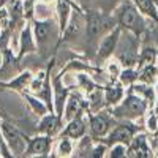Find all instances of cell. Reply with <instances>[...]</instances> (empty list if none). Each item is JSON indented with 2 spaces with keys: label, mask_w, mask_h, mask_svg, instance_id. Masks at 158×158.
I'll use <instances>...</instances> for the list:
<instances>
[{
  "label": "cell",
  "mask_w": 158,
  "mask_h": 158,
  "mask_svg": "<svg viewBox=\"0 0 158 158\" xmlns=\"http://www.w3.org/2000/svg\"><path fill=\"white\" fill-rule=\"evenodd\" d=\"M114 18L117 21V25L122 30L131 32L139 38L147 30V18L138 10L133 0L118 2L114 8Z\"/></svg>",
  "instance_id": "6da1fadb"
},
{
  "label": "cell",
  "mask_w": 158,
  "mask_h": 158,
  "mask_svg": "<svg viewBox=\"0 0 158 158\" xmlns=\"http://www.w3.org/2000/svg\"><path fill=\"white\" fill-rule=\"evenodd\" d=\"M38 52L41 56H51V52L59 44L62 32L59 27L57 19H35L32 22Z\"/></svg>",
  "instance_id": "7a4b0ae2"
},
{
  "label": "cell",
  "mask_w": 158,
  "mask_h": 158,
  "mask_svg": "<svg viewBox=\"0 0 158 158\" xmlns=\"http://www.w3.org/2000/svg\"><path fill=\"white\" fill-rule=\"evenodd\" d=\"M85 21H87V27H85L87 43L89 46H95V51H97V46H98V41L101 40V36L111 32L114 27H117V21L114 15L108 16L97 8L85 10Z\"/></svg>",
  "instance_id": "3957f363"
},
{
  "label": "cell",
  "mask_w": 158,
  "mask_h": 158,
  "mask_svg": "<svg viewBox=\"0 0 158 158\" xmlns=\"http://www.w3.org/2000/svg\"><path fill=\"white\" fill-rule=\"evenodd\" d=\"M150 104L144 100L142 97L136 95L135 92L128 90V94L125 95V98L114 108H109V111L112 112V115L117 120H138L146 115V112L149 111Z\"/></svg>",
  "instance_id": "277c9868"
},
{
  "label": "cell",
  "mask_w": 158,
  "mask_h": 158,
  "mask_svg": "<svg viewBox=\"0 0 158 158\" xmlns=\"http://www.w3.org/2000/svg\"><path fill=\"white\" fill-rule=\"evenodd\" d=\"M139 52H141L139 36H136L135 33H131V32L122 30L117 49L114 52V57L120 62V65L123 68L125 67H136Z\"/></svg>",
  "instance_id": "5b68a950"
},
{
  "label": "cell",
  "mask_w": 158,
  "mask_h": 158,
  "mask_svg": "<svg viewBox=\"0 0 158 158\" xmlns=\"http://www.w3.org/2000/svg\"><path fill=\"white\" fill-rule=\"evenodd\" d=\"M87 118H89L90 135L95 141H100L104 136H108V133L117 125V118L112 115L109 109H101L98 112H87Z\"/></svg>",
  "instance_id": "8992f818"
},
{
  "label": "cell",
  "mask_w": 158,
  "mask_h": 158,
  "mask_svg": "<svg viewBox=\"0 0 158 158\" xmlns=\"http://www.w3.org/2000/svg\"><path fill=\"white\" fill-rule=\"evenodd\" d=\"M141 131V127H138L133 120H120L109 133L108 136H104L103 142H106L108 146H112V144H117V142H122V144H127L130 146L133 138Z\"/></svg>",
  "instance_id": "52a82bcc"
},
{
  "label": "cell",
  "mask_w": 158,
  "mask_h": 158,
  "mask_svg": "<svg viewBox=\"0 0 158 158\" xmlns=\"http://www.w3.org/2000/svg\"><path fill=\"white\" fill-rule=\"evenodd\" d=\"M0 128H2L3 138L10 147V152L13 156H24V152L27 149L29 138H25L18 127H15L10 122H0Z\"/></svg>",
  "instance_id": "ba28073f"
},
{
  "label": "cell",
  "mask_w": 158,
  "mask_h": 158,
  "mask_svg": "<svg viewBox=\"0 0 158 158\" xmlns=\"http://www.w3.org/2000/svg\"><path fill=\"white\" fill-rule=\"evenodd\" d=\"M120 35H122V29L117 25L111 32L101 36V40L98 41V46H97V62H106L108 59L114 56Z\"/></svg>",
  "instance_id": "9c48e42d"
},
{
  "label": "cell",
  "mask_w": 158,
  "mask_h": 158,
  "mask_svg": "<svg viewBox=\"0 0 158 158\" xmlns=\"http://www.w3.org/2000/svg\"><path fill=\"white\" fill-rule=\"evenodd\" d=\"M52 136L36 133L35 136L29 138L27 149L24 152V156H48L52 147Z\"/></svg>",
  "instance_id": "30bf717a"
},
{
  "label": "cell",
  "mask_w": 158,
  "mask_h": 158,
  "mask_svg": "<svg viewBox=\"0 0 158 158\" xmlns=\"http://www.w3.org/2000/svg\"><path fill=\"white\" fill-rule=\"evenodd\" d=\"M63 125H65V122H63V118L59 114L48 112L43 117H40V122H38V127H36V133H43V135L56 138L57 135L62 133Z\"/></svg>",
  "instance_id": "8fae6325"
},
{
  "label": "cell",
  "mask_w": 158,
  "mask_h": 158,
  "mask_svg": "<svg viewBox=\"0 0 158 158\" xmlns=\"http://www.w3.org/2000/svg\"><path fill=\"white\" fill-rule=\"evenodd\" d=\"M84 112H89V101H85L77 94H70L63 111V122L67 123L79 115H84Z\"/></svg>",
  "instance_id": "7c38bea8"
},
{
  "label": "cell",
  "mask_w": 158,
  "mask_h": 158,
  "mask_svg": "<svg viewBox=\"0 0 158 158\" xmlns=\"http://www.w3.org/2000/svg\"><path fill=\"white\" fill-rule=\"evenodd\" d=\"M38 51L36 40L33 33L32 24H25L19 32V48H18V59H22L24 56L33 54Z\"/></svg>",
  "instance_id": "4fadbf2b"
},
{
  "label": "cell",
  "mask_w": 158,
  "mask_h": 158,
  "mask_svg": "<svg viewBox=\"0 0 158 158\" xmlns=\"http://www.w3.org/2000/svg\"><path fill=\"white\" fill-rule=\"evenodd\" d=\"M87 120H89L87 114L73 118V120H70L63 125V130H62L60 135H65V136H68L74 141L84 138L87 135Z\"/></svg>",
  "instance_id": "5bb4252c"
},
{
  "label": "cell",
  "mask_w": 158,
  "mask_h": 158,
  "mask_svg": "<svg viewBox=\"0 0 158 158\" xmlns=\"http://www.w3.org/2000/svg\"><path fill=\"white\" fill-rule=\"evenodd\" d=\"M103 94H104L106 108H114L125 98L127 92H125V85L120 81H112L103 87Z\"/></svg>",
  "instance_id": "9a60e30c"
},
{
  "label": "cell",
  "mask_w": 158,
  "mask_h": 158,
  "mask_svg": "<svg viewBox=\"0 0 158 158\" xmlns=\"http://www.w3.org/2000/svg\"><path fill=\"white\" fill-rule=\"evenodd\" d=\"M32 79H33V73L21 71L18 76L11 77L10 81H0V87L16 90V92H19V94H25V92H29V89H30Z\"/></svg>",
  "instance_id": "2e32d148"
},
{
  "label": "cell",
  "mask_w": 158,
  "mask_h": 158,
  "mask_svg": "<svg viewBox=\"0 0 158 158\" xmlns=\"http://www.w3.org/2000/svg\"><path fill=\"white\" fill-rule=\"evenodd\" d=\"M152 149L149 146V139L144 133H139L133 138L131 144L128 146V156H139V158H146V156H152Z\"/></svg>",
  "instance_id": "e0dca14e"
},
{
  "label": "cell",
  "mask_w": 158,
  "mask_h": 158,
  "mask_svg": "<svg viewBox=\"0 0 158 158\" xmlns=\"http://www.w3.org/2000/svg\"><path fill=\"white\" fill-rule=\"evenodd\" d=\"M73 8H74V5L70 2V0H57V3H56V19L59 22L62 35H63L65 29H67V25H68Z\"/></svg>",
  "instance_id": "ac0fdd59"
},
{
  "label": "cell",
  "mask_w": 158,
  "mask_h": 158,
  "mask_svg": "<svg viewBox=\"0 0 158 158\" xmlns=\"http://www.w3.org/2000/svg\"><path fill=\"white\" fill-rule=\"evenodd\" d=\"M74 139L65 136V135H59V139L56 141L54 146V156H60V158H68L74 155Z\"/></svg>",
  "instance_id": "d6986e66"
},
{
  "label": "cell",
  "mask_w": 158,
  "mask_h": 158,
  "mask_svg": "<svg viewBox=\"0 0 158 158\" xmlns=\"http://www.w3.org/2000/svg\"><path fill=\"white\" fill-rule=\"evenodd\" d=\"M22 97H24V100H25V103H27V106L30 108V111L35 114V115H38V117H43L44 114H48V112H51V109H49V106L48 104L40 98V97H36L35 94H30V92H25V94H22Z\"/></svg>",
  "instance_id": "ffe728a7"
},
{
  "label": "cell",
  "mask_w": 158,
  "mask_h": 158,
  "mask_svg": "<svg viewBox=\"0 0 158 158\" xmlns=\"http://www.w3.org/2000/svg\"><path fill=\"white\" fill-rule=\"evenodd\" d=\"M130 90L135 92L136 95L142 97L144 100L150 104V108L155 104V101H156V98H158L155 85H150V84H144V82H139V81H138L136 84H133V85L130 87Z\"/></svg>",
  "instance_id": "44dd1931"
},
{
  "label": "cell",
  "mask_w": 158,
  "mask_h": 158,
  "mask_svg": "<svg viewBox=\"0 0 158 158\" xmlns=\"http://www.w3.org/2000/svg\"><path fill=\"white\" fill-rule=\"evenodd\" d=\"M133 3L147 19L158 24V6L155 3V0H133Z\"/></svg>",
  "instance_id": "7402d4cb"
},
{
  "label": "cell",
  "mask_w": 158,
  "mask_h": 158,
  "mask_svg": "<svg viewBox=\"0 0 158 158\" xmlns=\"http://www.w3.org/2000/svg\"><path fill=\"white\" fill-rule=\"evenodd\" d=\"M158 59V49L153 46H146L142 48L139 52V57H138V63H136V68H142V67H147V65L156 63Z\"/></svg>",
  "instance_id": "603a6c76"
},
{
  "label": "cell",
  "mask_w": 158,
  "mask_h": 158,
  "mask_svg": "<svg viewBox=\"0 0 158 158\" xmlns=\"http://www.w3.org/2000/svg\"><path fill=\"white\" fill-rule=\"evenodd\" d=\"M139 70V82H144V84H150V85H155L158 82V67L156 63H152V65H147V67H142V68H138Z\"/></svg>",
  "instance_id": "cb8c5ba5"
},
{
  "label": "cell",
  "mask_w": 158,
  "mask_h": 158,
  "mask_svg": "<svg viewBox=\"0 0 158 158\" xmlns=\"http://www.w3.org/2000/svg\"><path fill=\"white\" fill-rule=\"evenodd\" d=\"M138 79H139V70L136 67H125V68H122L117 81H120L125 87L130 89L133 84L138 82Z\"/></svg>",
  "instance_id": "d4e9b609"
},
{
  "label": "cell",
  "mask_w": 158,
  "mask_h": 158,
  "mask_svg": "<svg viewBox=\"0 0 158 158\" xmlns=\"http://www.w3.org/2000/svg\"><path fill=\"white\" fill-rule=\"evenodd\" d=\"M94 138H92V135H85L84 138L77 139V146L74 149V155L77 156H90L92 155V149H94Z\"/></svg>",
  "instance_id": "484cf974"
},
{
  "label": "cell",
  "mask_w": 158,
  "mask_h": 158,
  "mask_svg": "<svg viewBox=\"0 0 158 158\" xmlns=\"http://www.w3.org/2000/svg\"><path fill=\"white\" fill-rule=\"evenodd\" d=\"M108 156L109 158H123V156H128V146H127V144H122V142L112 144V146H109Z\"/></svg>",
  "instance_id": "4316f807"
},
{
  "label": "cell",
  "mask_w": 158,
  "mask_h": 158,
  "mask_svg": "<svg viewBox=\"0 0 158 158\" xmlns=\"http://www.w3.org/2000/svg\"><path fill=\"white\" fill-rule=\"evenodd\" d=\"M108 150H109V146L106 142H97L94 144V149H92V158H103V156H108Z\"/></svg>",
  "instance_id": "83f0119b"
},
{
  "label": "cell",
  "mask_w": 158,
  "mask_h": 158,
  "mask_svg": "<svg viewBox=\"0 0 158 158\" xmlns=\"http://www.w3.org/2000/svg\"><path fill=\"white\" fill-rule=\"evenodd\" d=\"M146 128L149 131H152V133H155V131L158 130V115L156 114H149L147 118H146Z\"/></svg>",
  "instance_id": "f1b7e54d"
},
{
  "label": "cell",
  "mask_w": 158,
  "mask_h": 158,
  "mask_svg": "<svg viewBox=\"0 0 158 158\" xmlns=\"http://www.w3.org/2000/svg\"><path fill=\"white\" fill-rule=\"evenodd\" d=\"M0 156H6V158L13 156V155H11V152H10L8 144H6V141H5V138H3L2 128H0Z\"/></svg>",
  "instance_id": "f546056e"
},
{
  "label": "cell",
  "mask_w": 158,
  "mask_h": 158,
  "mask_svg": "<svg viewBox=\"0 0 158 158\" xmlns=\"http://www.w3.org/2000/svg\"><path fill=\"white\" fill-rule=\"evenodd\" d=\"M77 2H79V3H81V5H82V6H84L85 10H89V8H92V3H90V2H92V0H77Z\"/></svg>",
  "instance_id": "4dcf8cb0"
},
{
  "label": "cell",
  "mask_w": 158,
  "mask_h": 158,
  "mask_svg": "<svg viewBox=\"0 0 158 158\" xmlns=\"http://www.w3.org/2000/svg\"><path fill=\"white\" fill-rule=\"evenodd\" d=\"M155 3H156V6H158V0H155Z\"/></svg>",
  "instance_id": "1f68e13d"
},
{
  "label": "cell",
  "mask_w": 158,
  "mask_h": 158,
  "mask_svg": "<svg viewBox=\"0 0 158 158\" xmlns=\"http://www.w3.org/2000/svg\"><path fill=\"white\" fill-rule=\"evenodd\" d=\"M156 67H158V59H156Z\"/></svg>",
  "instance_id": "d6a6232c"
},
{
  "label": "cell",
  "mask_w": 158,
  "mask_h": 158,
  "mask_svg": "<svg viewBox=\"0 0 158 158\" xmlns=\"http://www.w3.org/2000/svg\"><path fill=\"white\" fill-rule=\"evenodd\" d=\"M156 152H158V150H156ZM156 156H158V153H156Z\"/></svg>",
  "instance_id": "836d02e7"
}]
</instances>
